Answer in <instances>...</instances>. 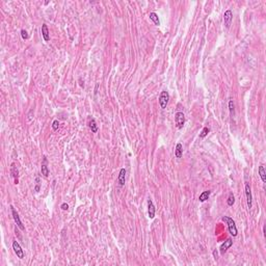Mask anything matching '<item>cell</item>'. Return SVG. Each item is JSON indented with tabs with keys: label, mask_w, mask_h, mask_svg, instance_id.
Listing matches in <instances>:
<instances>
[{
	"label": "cell",
	"mask_w": 266,
	"mask_h": 266,
	"mask_svg": "<svg viewBox=\"0 0 266 266\" xmlns=\"http://www.w3.org/2000/svg\"><path fill=\"white\" fill-rule=\"evenodd\" d=\"M223 221H225V223H227V225H228V229H229V232H230V234L233 236V237H235V236H237L238 234V231H237V227H236L235 225V221L233 220L231 217H229V216H223Z\"/></svg>",
	"instance_id": "obj_1"
},
{
	"label": "cell",
	"mask_w": 266,
	"mask_h": 266,
	"mask_svg": "<svg viewBox=\"0 0 266 266\" xmlns=\"http://www.w3.org/2000/svg\"><path fill=\"white\" fill-rule=\"evenodd\" d=\"M175 122H176V126L178 129H182L184 124H185V116L183 112H177L175 114Z\"/></svg>",
	"instance_id": "obj_3"
},
{
	"label": "cell",
	"mask_w": 266,
	"mask_h": 266,
	"mask_svg": "<svg viewBox=\"0 0 266 266\" xmlns=\"http://www.w3.org/2000/svg\"><path fill=\"white\" fill-rule=\"evenodd\" d=\"M169 94L166 90H162L159 96V100H158L159 105L162 109H165L167 104H169Z\"/></svg>",
	"instance_id": "obj_2"
},
{
	"label": "cell",
	"mask_w": 266,
	"mask_h": 266,
	"mask_svg": "<svg viewBox=\"0 0 266 266\" xmlns=\"http://www.w3.org/2000/svg\"><path fill=\"white\" fill-rule=\"evenodd\" d=\"M210 195H211V191L210 190H206V191H203L201 195H200L199 197V201L201 203H204L205 201H207V200L209 199Z\"/></svg>",
	"instance_id": "obj_15"
},
{
	"label": "cell",
	"mask_w": 266,
	"mask_h": 266,
	"mask_svg": "<svg viewBox=\"0 0 266 266\" xmlns=\"http://www.w3.org/2000/svg\"><path fill=\"white\" fill-rule=\"evenodd\" d=\"M233 244V241L231 238H229V239H227L225 242L223 243V244L220 245V249H219V251H220V254H225V253L228 251L229 249H230L231 246H232Z\"/></svg>",
	"instance_id": "obj_9"
},
{
	"label": "cell",
	"mask_w": 266,
	"mask_h": 266,
	"mask_svg": "<svg viewBox=\"0 0 266 266\" xmlns=\"http://www.w3.org/2000/svg\"><path fill=\"white\" fill-rule=\"evenodd\" d=\"M229 109H230L231 116H234V114H235V109H234V102H233L232 99L229 101Z\"/></svg>",
	"instance_id": "obj_20"
},
{
	"label": "cell",
	"mask_w": 266,
	"mask_h": 266,
	"mask_svg": "<svg viewBox=\"0 0 266 266\" xmlns=\"http://www.w3.org/2000/svg\"><path fill=\"white\" fill-rule=\"evenodd\" d=\"M234 203H235V197H234V195L233 193H230L229 195V197H228V201H227V204H228V206H233L234 205Z\"/></svg>",
	"instance_id": "obj_19"
},
{
	"label": "cell",
	"mask_w": 266,
	"mask_h": 266,
	"mask_svg": "<svg viewBox=\"0 0 266 266\" xmlns=\"http://www.w3.org/2000/svg\"><path fill=\"white\" fill-rule=\"evenodd\" d=\"M213 256H214V259L215 260L218 259V255H217V251H216V249L213 252Z\"/></svg>",
	"instance_id": "obj_26"
},
{
	"label": "cell",
	"mask_w": 266,
	"mask_h": 266,
	"mask_svg": "<svg viewBox=\"0 0 266 266\" xmlns=\"http://www.w3.org/2000/svg\"><path fill=\"white\" fill-rule=\"evenodd\" d=\"M60 208H62V210H68V209H69V205L66 204V203H64V204H62Z\"/></svg>",
	"instance_id": "obj_25"
},
{
	"label": "cell",
	"mask_w": 266,
	"mask_h": 266,
	"mask_svg": "<svg viewBox=\"0 0 266 266\" xmlns=\"http://www.w3.org/2000/svg\"><path fill=\"white\" fill-rule=\"evenodd\" d=\"M88 127H90V129L92 130V132H93V133L97 132V131H98V126H97V123H96L95 119L90 120V122H88Z\"/></svg>",
	"instance_id": "obj_17"
},
{
	"label": "cell",
	"mask_w": 266,
	"mask_h": 266,
	"mask_svg": "<svg viewBox=\"0 0 266 266\" xmlns=\"http://www.w3.org/2000/svg\"><path fill=\"white\" fill-rule=\"evenodd\" d=\"M13 249H14L15 254L17 255V257H18L19 259H23L24 252H23V249H22V247L20 246V244L17 242V241H14V242H13Z\"/></svg>",
	"instance_id": "obj_7"
},
{
	"label": "cell",
	"mask_w": 266,
	"mask_h": 266,
	"mask_svg": "<svg viewBox=\"0 0 266 266\" xmlns=\"http://www.w3.org/2000/svg\"><path fill=\"white\" fill-rule=\"evenodd\" d=\"M21 36H22V38L23 40H27L28 38V33H27V31L26 30H24V29H22L21 30Z\"/></svg>",
	"instance_id": "obj_24"
},
{
	"label": "cell",
	"mask_w": 266,
	"mask_h": 266,
	"mask_svg": "<svg viewBox=\"0 0 266 266\" xmlns=\"http://www.w3.org/2000/svg\"><path fill=\"white\" fill-rule=\"evenodd\" d=\"M149 17H150V19H151L153 22H154L155 25H157V26H159V25H160L159 17H158V15H157L156 13H150Z\"/></svg>",
	"instance_id": "obj_16"
},
{
	"label": "cell",
	"mask_w": 266,
	"mask_h": 266,
	"mask_svg": "<svg viewBox=\"0 0 266 266\" xmlns=\"http://www.w3.org/2000/svg\"><path fill=\"white\" fill-rule=\"evenodd\" d=\"M10 209H12L13 218H14L15 223H17V226L19 227V229H20V230L24 231V230H25V227L23 226V223H22L21 219H20V216H19V214H18V212H17L16 210H15V208H14V207H13V206H10Z\"/></svg>",
	"instance_id": "obj_4"
},
{
	"label": "cell",
	"mask_w": 266,
	"mask_h": 266,
	"mask_svg": "<svg viewBox=\"0 0 266 266\" xmlns=\"http://www.w3.org/2000/svg\"><path fill=\"white\" fill-rule=\"evenodd\" d=\"M155 212H156V209H155V206L153 204L152 200H148V215H149V218L150 219H153L155 217Z\"/></svg>",
	"instance_id": "obj_8"
},
{
	"label": "cell",
	"mask_w": 266,
	"mask_h": 266,
	"mask_svg": "<svg viewBox=\"0 0 266 266\" xmlns=\"http://www.w3.org/2000/svg\"><path fill=\"white\" fill-rule=\"evenodd\" d=\"M183 155V146L182 144H177L176 148H175V156L176 158H181Z\"/></svg>",
	"instance_id": "obj_14"
},
{
	"label": "cell",
	"mask_w": 266,
	"mask_h": 266,
	"mask_svg": "<svg viewBox=\"0 0 266 266\" xmlns=\"http://www.w3.org/2000/svg\"><path fill=\"white\" fill-rule=\"evenodd\" d=\"M118 181H119L120 186L125 185V181H126V169H121L119 173V177H118Z\"/></svg>",
	"instance_id": "obj_10"
},
{
	"label": "cell",
	"mask_w": 266,
	"mask_h": 266,
	"mask_svg": "<svg viewBox=\"0 0 266 266\" xmlns=\"http://www.w3.org/2000/svg\"><path fill=\"white\" fill-rule=\"evenodd\" d=\"M98 88H99V84H96V88H95V94H97V92H98Z\"/></svg>",
	"instance_id": "obj_27"
},
{
	"label": "cell",
	"mask_w": 266,
	"mask_h": 266,
	"mask_svg": "<svg viewBox=\"0 0 266 266\" xmlns=\"http://www.w3.org/2000/svg\"><path fill=\"white\" fill-rule=\"evenodd\" d=\"M259 175H260V178H261L262 182L265 183L266 182V173H265V169H264L263 165L259 166Z\"/></svg>",
	"instance_id": "obj_18"
},
{
	"label": "cell",
	"mask_w": 266,
	"mask_h": 266,
	"mask_svg": "<svg viewBox=\"0 0 266 266\" xmlns=\"http://www.w3.org/2000/svg\"><path fill=\"white\" fill-rule=\"evenodd\" d=\"M42 36H43V38L45 42H48V41L50 40L49 29H48V26L46 24H43V25H42Z\"/></svg>",
	"instance_id": "obj_13"
},
{
	"label": "cell",
	"mask_w": 266,
	"mask_h": 266,
	"mask_svg": "<svg viewBox=\"0 0 266 266\" xmlns=\"http://www.w3.org/2000/svg\"><path fill=\"white\" fill-rule=\"evenodd\" d=\"M10 174H12V177L15 179V184H18L19 180H18V176H19V172L17 169V166L15 165V163H12L10 166Z\"/></svg>",
	"instance_id": "obj_12"
},
{
	"label": "cell",
	"mask_w": 266,
	"mask_h": 266,
	"mask_svg": "<svg viewBox=\"0 0 266 266\" xmlns=\"http://www.w3.org/2000/svg\"><path fill=\"white\" fill-rule=\"evenodd\" d=\"M245 195H246L247 207H249V209H251L253 207V197H252V191H251V186H249V183L245 184Z\"/></svg>",
	"instance_id": "obj_6"
},
{
	"label": "cell",
	"mask_w": 266,
	"mask_h": 266,
	"mask_svg": "<svg viewBox=\"0 0 266 266\" xmlns=\"http://www.w3.org/2000/svg\"><path fill=\"white\" fill-rule=\"evenodd\" d=\"M34 191H36V192L40 191V178H38V177L36 178V187H34Z\"/></svg>",
	"instance_id": "obj_23"
},
{
	"label": "cell",
	"mask_w": 266,
	"mask_h": 266,
	"mask_svg": "<svg viewBox=\"0 0 266 266\" xmlns=\"http://www.w3.org/2000/svg\"><path fill=\"white\" fill-rule=\"evenodd\" d=\"M232 20H233L232 10H226L225 14H223V21H225V26H226V28H230L231 23H232Z\"/></svg>",
	"instance_id": "obj_5"
},
{
	"label": "cell",
	"mask_w": 266,
	"mask_h": 266,
	"mask_svg": "<svg viewBox=\"0 0 266 266\" xmlns=\"http://www.w3.org/2000/svg\"><path fill=\"white\" fill-rule=\"evenodd\" d=\"M58 127H60V122L57 121V120L53 121V123H52V129H53V131H56L57 129H58Z\"/></svg>",
	"instance_id": "obj_22"
},
{
	"label": "cell",
	"mask_w": 266,
	"mask_h": 266,
	"mask_svg": "<svg viewBox=\"0 0 266 266\" xmlns=\"http://www.w3.org/2000/svg\"><path fill=\"white\" fill-rule=\"evenodd\" d=\"M41 172H42V175H44L45 177L49 176V169L47 166V158L45 156L43 157V163L41 166Z\"/></svg>",
	"instance_id": "obj_11"
},
{
	"label": "cell",
	"mask_w": 266,
	"mask_h": 266,
	"mask_svg": "<svg viewBox=\"0 0 266 266\" xmlns=\"http://www.w3.org/2000/svg\"><path fill=\"white\" fill-rule=\"evenodd\" d=\"M210 132V129L208 128V127H205V128H203L202 132H201V134H200V137L201 138H204L205 136L208 135V133Z\"/></svg>",
	"instance_id": "obj_21"
}]
</instances>
